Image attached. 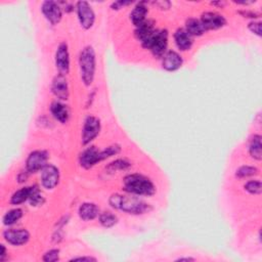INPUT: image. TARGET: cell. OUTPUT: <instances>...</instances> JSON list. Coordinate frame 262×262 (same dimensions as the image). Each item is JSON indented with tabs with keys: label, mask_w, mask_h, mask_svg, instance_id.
I'll list each match as a JSON object with an SVG mask.
<instances>
[{
	"label": "cell",
	"mask_w": 262,
	"mask_h": 262,
	"mask_svg": "<svg viewBox=\"0 0 262 262\" xmlns=\"http://www.w3.org/2000/svg\"><path fill=\"white\" fill-rule=\"evenodd\" d=\"M79 66L82 81L86 86L92 84L95 68H97V59H95V52L92 46H86L82 50L79 55Z\"/></svg>",
	"instance_id": "obj_3"
},
{
	"label": "cell",
	"mask_w": 262,
	"mask_h": 262,
	"mask_svg": "<svg viewBox=\"0 0 262 262\" xmlns=\"http://www.w3.org/2000/svg\"><path fill=\"white\" fill-rule=\"evenodd\" d=\"M167 45L168 32L166 30H156L149 40L142 43V46L145 49L150 50L152 53L157 57H161L165 54V52L167 50Z\"/></svg>",
	"instance_id": "obj_4"
},
{
	"label": "cell",
	"mask_w": 262,
	"mask_h": 262,
	"mask_svg": "<svg viewBox=\"0 0 262 262\" xmlns=\"http://www.w3.org/2000/svg\"><path fill=\"white\" fill-rule=\"evenodd\" d=\"M120 151H121L120 147L117 146V145L105 148L104 151L100 152V162L106 159V158H110V157L114 156V155L119 154L120 153Z\"/></svg>",
	"instance_id": "obj_28"
},
{
	"label": "cell",
	"mask_w": 262,
	"mask_h": 262,
	"mask_svg": "<svg viewBox=\"0 0 262 262\" xmlns=\"http://www.w3.org/2000/svg\"><path fill=\"white\" fill-rule=\"evenodd\" d=\"M23 216V211L21 209H14L8 211L3 216L4 225H13L18 222Z\"/></svg>",
	"instance_id": "obj_24"
},
{
	"label": "cell",
	"mask_w": 262,
	"mask_h": 262,
	"mask_svg": "<svg viewBox=\"0 0 262 262\" xmlns=\"http://www.w3.org/2000/svg\"><path fill=\"white\" fill-rule=\"evenodd\" d=\"M185 30L190 36H202L206 29L200 20L188 19L185 23Z\"/></svg>",
	"instance_id": "obj_21"
},
{
	"label": "cell",
	"mask_w": 262,
	"mask_h": 262,
	"mask_svg": "<svg viewBox=\"0 0 262 262\" xmlns=\"http://www.w3.org/2000/svg\"><path fill=\"white\" fill-rule=\"evenodd\" d=\"M245 189L252 195H260L262 192V185L259 181H251L245 184Z\"/></svg>",
	"instance_id": "obj_29"
},
{
	"label": "cell",
	"mask_w": 262,
	"mask_h": 262,
	"mask_svg": "<svg viewBox=\"0 0 262 262\" xmlns=\"http://www.w3.org/2000/svg\"><path fill=\"white\" fill-rule=\"evenodd\" d=\"M259 170L256 167H252V166H242L241 168L236 170V176L239 178H245V177H250L257 175Z\"/></svg>",
	"instance_id": "obj_27"
},
{
	"label": "cell",
	"mask_w": 262,
	"mask_h": 262,
	"mask_svg": "<svg viewBox=\"0 0 262 262\" xmlns=\"http://www.w3.org/2000/svg\"><path fill=\"white\" fill-rule=\"evenodd\" d=\"M73 260H79V261H97V259L92 258V257H79V258H74Z\"/></svg>",
	"instance_id": "obj_33"
},
{
	"label": "cell",
	"mask_w": 262,
	"mask_h": 262,
	"mask_svg": "<svg viewBox=\"0 0 262 262\" xmlns=\"http://www.w3.org/2000/svg\"><path fill=\"white\" fill-rule=\"evenodd\" d=\"M4 257H5V248L3 245H1V255H0V260L3 261Z\"/></svg>",
	"instance_id": "obj_34"
},
{
	"label": "cell",
	"mask_w": 262,
	"mask_h": 262,
	"mask_svg": "<svg viewBox=\"0 0 262 262\" xmlns=\"http://www.w3.org/2000/svg\"><path fill=\"white\" fill-rule=\"evenodd\" d=\"M249 29L254 34L261 36V23L260 22H251L249 24Z\"/></svg>",
	"instance_id": "obj_32"
},
{
	"label": "cell",
	"mask_w": 262,
	"mask_h": 262,
	"mask_svg": "<svg viewBox=\"0 0 262 262\" xmlns=\"http://www.w3.org/2000/svg\"><path fill=\"white\" fill-rule=\"evenodd\" d=\"M148 14V8L145 5V2H140L138 3L134 9L132 10V13L130 14V19L132 21L133 25L137 28L139 26H141L142 24L146 23V17Z\"/></svg>",
	"instance_id": "obj_17"
},
{
	"label": "cell",
	"mask_w": 262,
	"mask_h": 262,
	"mask_svg": "<svg viewBox=\"0 0 262 262\" xmlns=\"http://www.w3.org/2000/svg\"><path fill=\"white\" fill-rule=\"evenodd\" d=\"M52 93L58 100H62V101L68 100L69 98L68 81L63 74H59L54 77L52 81Z\"/></svg>",
	"instance_id": "obj_13"
},
{
	"label": "cell",
	"mask_w": 262,
	"mask_h": 262,
	"mask_svg": "<svg viewBox=\"0 0 262 262\" xmlns=\"http://www.w3.org/2000/svg\"><path fill=\"white\" fill-rule=\"evenodd\" d=\"M194 258H180L177 259V261H193Z\"/></svg>",
	"instance_id": "obj_35"
},
{
	"label": "cell",
	"mask_w": 262,
	"mask_h": 262,
	"mask_svg": "<svg viewBox=\"0 0 262 262\" xmlns=\"http://www.w3.org/2000/svg\"><path fill=\"white\" fill-rule=\"evenodd\" d=\"M174 41L178 50L185 52L190 50L193 45V38L185 29H178L174 34Z\"/></svg>",
	"instance_id": "obj_16"
},
{
	"label": "cell",
	"mask_w": 262,
	"mask_h": 262,
	"mask_svg": "<svg viewBox=\"0 0 262 262\" xmlns=\"http://www.w3.org/2000/svg\"><path fill=\"white\" fill-rule=\"evenodd\" d=\"M155 31H156V29L154 28L153 24L151 22L147 21L146 23L142 24L141 26L136 28L135 36L142 43H145L147 40H149L151 38V36L155 33Z\"/></svg>",
	"instance_id": "obj_20"
},
{
	"label": "cell",
	"mask_w": 262,
	"mask_h": 262,
	"mask_svg": "<svg viewBox=\"0 0 262 262\" xmlns=\"http://www.w3.org/2000/svg\"><path fill=\"white\" fill-rule=\"evenodd\" d=\"M101 131V121L100 119L94 116H88L85 119L84 125L82 130V142L83 145H88L95 137H97Z\"/></svg>",
	"instance_id": "obj_5"
},
{
	"label": "cell",
	"mask_w": 262,
	"mask_h": 262,
	"mask_svg": "<svg viewBox=\"0 0 262 262\" xmlns=\"http://www.w3.org/2000/svg\"><path fill=\"white\" fill-rule=\"evenodd\" d=\"M202 24H203L206 31L207 30H218L225 26L226 20L224 17H222L219 14L212 13V11H208V13H204L201 17Z\"/></svg>",
	"instance_id": "obj_11"
},
{
	"label": "cell",
	"mask_w": 262,
	"mask_h": 262,
	"mask_svg": "<svg viewBox=\"0 0 262 262\" xmlns=\"http://www.w3.org/2000/svg\"><path fill=\"white\" fill-rule=\"evenodd\" d=\"M30 204L32 206H37V205H41L42 202H43V199H42V196L40 195V192L37 186H33V189H32V194L30 196Z\"/></svg>",
	"instance_id": "obj_30"
},
{
	"label": "cell",
	"mask_w": 262,
	"mask_h": 262,
	"mask_svg": "<svg viewBox=\"0 0 262 262\" xmlns=\"http://www.w3.org/2000/svg\"><path fill=\"white\" fill-rule=\"evenodd\" d=\"M42 14L46 18V20L50 23H52V25H56L57 23L61 22L63 13L62 8L59 6V4L55 1H44L42 3Z\"/></svg>",
	"instance_id": "obj_8"
},
{
	"label": "cell",
	"mask_w": 262,
	"mask_h": 262,
	"mask_svg": "<svg viewBox=\"0 0 262 262\" xmlns=\"http://www.w3.org/2000/svg\"><path fill=\"white\" fill-rule=\"evenodd\" d=\"M126 192L135 196L150 197L155 194L156 188L148 177L141 174H129L124 178Z\"/></svg>",
	"instance_id": "obj_2"
},
{
	"label": "cell",
	"mask_w": 262,
	"mask_h": 262,
	"mask_svg": "<svg viewBox=\"0 0 262 262\" xmlns=\"http://www.w3.org/2000/svg\"><path fill=\"white\" fill-rule=\"evenodd\" d=\"M183 57L176 52L169 51L163 55V68L169 72H173V71L180 69L183 66Z\"/></svg>",
	"instance_id": "obj_14"
},
{
	"label": "cell",
	"mask_w": 262,
	"mask_h": 262,
	"mask_svg": "<svg viewBox=\"0 0 262 262\" xmlns=\"http://www.w3.org/2000/svg\"><path fill=\"white\" fill-rule=\"evenodd\" d=\"M117 216L110 211H105L100 215V222L105 228H112L113 225L117 223Z\"/></svg>",
	"instance_id": "obj_25"
},
{
	"label": "cell",
	"mask_w": 262,
	"mask_h": 262,
	"mask_svg": "<svg viewBox=\"0 0 262 262\" xmlns=\"http://www.w3.org/2000/svg\"><path fill=\"white\" fill-rule=\"evenodd\" d=\"M110 204L115 209L130 214H144L150 211V206L147 203L133 196L129 197L115 194L110 198Z\"/></svg>",
	"instance_id": "obj_1"
},
{
	"label": "cell",
	"mask_w": 262,
	"mask_h": 262,
	"mask_svg": "<svg viewBox=\"0 0 262 262\" xmlns=\"http://www.w3.org/2000/svg\"><path fill=\"white\" fill-rule=\"evenodd\" d=\"M77 13L81 27L86 30L90 29L95 21V14L89 3L86 1L77 2Z\"/></svg>",
	"instance_id": "obj_7"
},
{
	"label": "cell",
	"mask_w": 262,
	"mask_h": 262,
	"mask_svg": "<svg viewBox=\"0 0 262 262\" xmlns=\"http://www.w3.org/2000/svg\"><path fill=\"white\" fill-rule=\"evenodd\" d=\"M100 162V152L94 147H90L83 151L80 156V164L83 168L89 169Z\"/></svg>",
	"instance_id": "obj_15"
},
{
	"label": "cell",
	"mask_w": 262,
	"mask_h": 262,
	"mask_svg": "<svg viewBox=\"0 0 262 262\" xmlns=\"http://www.w3.org/2000/svg\"><path fill=\"white\" fill-rule=\"evenodd\" d=\"M249 152L253 159L257 161H260L262 159V142L260 135L256 134L251 138L249 146Z\"/></svg>",
	"instance_id": "obj_22"
},
{
	"label": "cell",
	"mask_w": 262,
	"mask_h": 262,
	"mask_svg": "<svg viewBox=\"0 0 262 262\" xmlns=\"http://www.w3.org/2000/svg\"><path fill=\"white\" fill-rule=\"evenodd\" d=\"M100 214L99 207L93 203H84L79 208V216L81 219L89 221L97 218Z\"/></svg>",
	"instance_id": "obj_18"
},
{
	"label": "cell",
	"mask_w": 262,
	"mask_h": 262,
	"mask_svg": "<svg viewBox=\"0 0 262 262\" xmlns=\"http://www.w3.org/2000/svg\"><path fill=\"white\" fill-rule=\"evenodd\" d=\"M55 65L61 74H68L70 71V54L68 51V45L61 43L57 47L55 52Z\"/></svg>",
	"instance_id": "obj_10"
},
{
	"label": "cell",
	"mask_w": 262,
	"mask_h": 262,
	"mask_svg": "<svg viewBox=\"0 0 262 262\" xmlns=\"http://www.w3.org/2000/svg\"><path fill=\"white\" fill-rule=\"evenodd\" d=\"M131 166V164L126 161V160H122V159H119V160H116L114 162H112L108 167H106V170L110 171V172H117L119 170H126L128 169Z\"/></svg>",
	"instance_id": "obj_26"
},
{
	"label": "cell",
	"mask_w": 262,
	"mask_h": 262,
	"mask_svg": "<svg viewBox=\"0 0 262 262\" xmlns=\"http://www.w3.org/2000/svg\"><path fill=\"white\" fill-rule=\"evenodd\" d=\"M3 237L11 245L21 246L29 241L30 234L26 230H6L3 233Z\"/></svg>",
	"instance_id": "obj_12"
},
{
	"label": "cell",
	"mask_w": 262,
	"mask_h": 262,
	"mask_svg": "<svg viewBox=\"0 0 262 262\" xmlns=\"http://www.w3.org/2000/svg\"><path fill=\"white\" fill-rule=\"evenodd\" d=\"M32 189H33V186H30V187H23L21 189H19L18 192H16L13 197H11V204L14 205H19V204H22L24 203V202H26L27 200L30 199V196L32 194Z\"/></svg>",
	"instance_id": "obj_23"
},
{
	"label": "cell",
	"mask_w": 262,
	"mask_h": 262,
	"mask_svg": "<svg viewBox=\"0 0 262 262\" xmlns=\"http://www.w3.org/2000/svg\"><path fill=\"white\" fill-rule=\"evenodd\" d=\"M47 158L49 155L44 151H34L32 152L26 162V170L29 173L37 172L39 170H42L45 166L47 165Z\"/></svg>",
	"instance_id": "obj_6"
},
{
	"label": "cell",
	"mask_w": 262,
	"mask_h": 262,
	"mask_svg": "<svg viewBox=\"0 0 262 262\" xmlns=\"http://www.w3.org/2000/svg\"><path fill=\"white\" fill-rule=\"evenodd\" d=\"M58 259H59V250H56V249L51 250V251L45 253L43 257V260L46 262H54V261H57Z\"/></svg>",
	"instance_id": "obj_31"
},
{
	"label": "cell",
	"mask_w": 262,
	"mask_h": 262,
	"mask_svg": "<svg viewBox=\"0 0 262 262\" xmlns=\"http://www.w3.org/2000/svg\"><path fill=\"white\" fill-rule=\"evenodd\" d=\"M58 181H59L58 169L52 164H47L41 170L42 185L47 189H52L57 185Z\"/></svg>",
	"instance_id": "obj_9"
},
{
	"label": "cell",
	"mask_w": 262,
	"mask_h": 262,
	"mask_svg": "<svg viewBox=\"0 0 262 262\" xmlns=\"http://www.w3.org/2000/svg\"><path fill=\"white\" fill-rule=\"evenodd\" d=\"M51 112L58 122L66 123L69 119L70 112L67 105L59 102H53L51 105Z\"/></svg>",
	"instance_id": "obj_19"
}]
</instances>
